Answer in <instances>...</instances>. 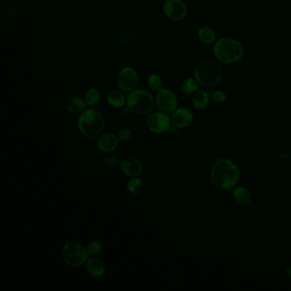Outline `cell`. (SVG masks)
<instances>
[{
    "label": "cell",
    "instance_id": "1",
    "mask_svg": "<svg viewBox=\"0 0 291 291\" xmlns=\"http://www.w3.org/2000/svg\"><path fill=\"white\" fill-rule=\"evenodd\" d=\"M212 183L224 191L233 190L240 179V172L233 162L226 158L216 161L211 167Z\"/></svg>",
    "mask_w": 291,
    "mask_h": 291
},
{
    "label": "cell",
    "instance_id": "2",
    "mask_svg": "<svg viewBox=\"0 0 291 291\" xmlns=\"http://www.w3.org/2000/svg\"><path fill=\"white\" fill-rule=\"evenodd\" d=\"M213 52L218 61L224 64H232L240 61L244 56V46L232 38H221L214 44Z\"/></svg>",
    "mask_w": 291,
    "mask_h": 291
},
{
    "label": "cell",
    "instance_id": "3",
    "mask_svg": "<svg viewBox=\"0 0 291 291\" xmlns=\"http://www.w3.org/2000/svg\"><path fill=\"white\" fill-rule=\"evenodd\" d=\"M78 128L81 134L88 138H96L105 128L103 115L96 109L85 110L78 120Z\"/></svg>",
    "mask_w": 291,
    "mask_h": 291
},
{
    "label": "cell",
    "instance_id": "4",
    "mask_svg": "<svg viewBox=\"0 0 291 291\" xmlns=\"http://www.w3.org/2000/svg\"><path fill=\"white\" fill-rule=\"evenodd\" d=\"M194 78L200 86L206 88L215 87L222 79L220 64L210 59L199 62L194 69Z\"/></svg>",
    "mask_w": 291,
    "mask_h": 291
},
{
    "label": "cell",
    "instance_id": "5",
    "mask_svg": "<svg viewBox=\"0 0 291 291\" xmlns=\"http://www.w3.org/2000/svg\"><path fill=\"white\" fill-rule=\"evenodd\" d=\"M127 105L131 112L137 115L151 114L156 107V98L152 94L142 89H135L130 92L127 97Z\"/></svg>",
    "mask_w": 291,
    "mask_h": 291
},
{
    "label": "cell",
    "instance_id": "6",
    "mask_svg": "<svg viewBox=\"0 0 291 291\" xmlns=\"http://www.w3.org/2000/svg\"><path fill=\"white\" fill-rule=\"evenodd\" d=\"M62 257L65 263L73 267H79L88 259V250L87 247L77 242L67 243L62 249Z\"/></svg>",
    "mask_w": 291,
    "mask_h": 291
},
{
    "label": "cell",
    "instance_id": "7",
    "mask_svg": "<svg viewBox=\"0 0 291 291\" xmlns=\"http://www.w3.org/2000/svg\"><path fill=\"white\" fill-rule=\"evenodd\" d=\"M147 128L150 131L154 133L161 134L171 129V118L166 113L153 112L151 113L147 118Z\"/></svg>",
    "mask_w": 291,
    "mask_h": 291
},
{
    "label": "cell",
    "instance_id": "8",
    "mask_svg": "<svg viewBox=\"0 0 291 291\" xmlns=\"http://www.w3.org/2000/svg\"><path fill=\"white\" fill-rule=\"evenodd\" d=\"M156 105L162 112L171 114L174 112L178 107V99L171 90L162 89L157 92L156 95Z\"/></svg>",
    "mask_w": 291,
    "mask_h": 291
},
{
    "label": "cell",
    "instance_id": "9",
    "mask_svg": "<svg viewBox=\"0 0 291 291\" xmlns=\"http://www.w3.org/2000/svg\"><path fill=\"white\" fill-rule=\"evenodd\" d=\"M139 83V77L134 68L126 67L120 71L117 76V84L120 89L124 92H131L136 89Z\"/></svg>",
    "mask_w": 291,
    "mask_h": 291
},
{
    "label": "cell",
    "instance_id": "10",
    "mask_svg": "<svg viewBox=\"0 0 291 291\" xmlns=\"http://www.w3.org/2000/svg\"><path fill=\"white\" fill-rule=\"evenodd\" d=\"M163 11L166 17L179 22L187 15V7L182 0H166L163 4Z\"/></svg>",
    "mask_w": 291,
    "mask_h": 291
},
{
    "label": "cell",
    "instance_id": "11",
    "mask_svg": "<svg viewBox=\"0 0 291 291\" xmlns=\"http://www.w3.org/2000/svg\"><path fill=\"white\" fill-rule=\"evenodd\" d=\"M121 169L122 173L125 174L126 176L130 177V178H134L138 177L143 172V163L138 157H126L121 161Z\"/></svg>",
    "mask_w": 291,
    "mask_h": 291
},
{
    "label": "cell",
    "instance_id": "12",
    "mask_svg": "<svg viewBox=\"0 0 291 291\" xmlns=\"http://www.w3.org/2000/svg\"><path fill=\"white\" fill-rule=\"evenodd\" d=\"M194 119L193 113L187 108H179L177 109L171 116L172 125L175 128L183 129L188 128Z\"/></svg>",
    "mask_w": 291,
    "mask_h": 291
},
{
    "label": "cell",
    "instance_id": "13",
    "mask_svg": "<svg viewBox=\"0 0 291 291\" xmlns=\"http://www.w3.org/2000/svg\"><path fill=\"white\" fill-rule=\"evenodd\" d=\"M119 142L120 140L116 135L108 132L100 135L97 140V146L100 151L108 153L116 150V148L118 147Z\"/></svg>",
    "mask_w": 291,
    "mask_h": 291
},
{
    "label": "cell",
    "instance_id": "14",
    "mask_svg": "<svg viewBox=\"0 0 291 291\" xmlns=\"http://www.w3.org/2000/svg\"><path fill=\"white\" fill-rule=\"evenodd\" d=\"M86 101L80 96H70L65 101V109L71 115H81L86 110Z\"/></svg>",
    "mask_w": 291,
    "mask_h": 291
},
{
    "label": "cell",
    "instance_id": "15",
    "mask_svg": "<svg viewBox=\"0 0 291 291\" xmlns=\"http://www.w3.org/2000/svg\"><path fill=\"white\" fill-rule=\"evenodd\" d=\"M87 270L94 278H101L105 273V265L98 257H92L87 259Z\"/></svg>",
    "mask_w": 291,
    "mask_h": 291
},
{
    "label": "cell",
    "instance_id": "16",
    "mask_svg": "<svg viewBox=\"0 0 291 291\" xmlns=\"http://www.w3.org/2000/svg\"><path fill=\"white\" fill-rule=\"evenodd\" d=\"M106 99L109 105L115 109H122L127 103V99L124 94L118 90H112L109 92L106 97Z\"/></svg>",
    "mask_w": 291,
    "mask_h": 291
},
{
    "label": "cell",
    "instance_id": "17",
    "mask_svg": "<svg viewBox=\"0 0 291 291\" xmlns=\"http://www.w3.org/2000/svg\"><path fill=\"white\" fill-rule=\"evenodd\" d=\"M234 200L242 206L250 204L252 201V194L250 190L243 186H237L233 189Z\"/></svg>",
    "mask_w": 291,
    "mask_h": 291
},
{
    "label": "cell",
    "instance_id": "18",
    "mask_svg": "<svg viewBox=\"0 0 291 291\" xmlns=\"http://www.w3.org/2000/svg\"><path fill=\"white\" fill-rule=\"evenodd\" d=\"M199 40L204 45H214L216 41V33L214 29L204 26L201 27L197 31Z\"/></svg>",
    "mask_w": 291,
    "mask_h": 291
},
{
    "label": "cell",
    "instance_id": "19",
    "mask_svg": "<svg viewBox=\"0 0 291 291\" xmlns=\"http://www.w3.org/2000/svg\"><path fill=\"white\" fill-rule=\"evenodd\" d=\"M209 96L205 91H197L192 97V105L195 109H204L209 104Z\"/></svg>",
    "mask_w": 291,
    "mask_h": 291
},
{
    "label": "cell",
    "instance_id": "20",
    "mask_svg": "<svg viewBox=\"0 0 291 291\" xmlns=\"http://www.w3.org/2000/svg\"><path fill=\"white\" fill-rule=\"evenodd\" d=\"M144 185L142 179L138 177L131 178L128 182L127 189L132 195H138L144 191Z\"/></svg>",
    "mask_w": 291,
    "mask_h": 291
},
{
    "label": "cell",
    "instance_id": "21",
    "mask_svg": "<svg viewBox=\"0 0 291 291\" xmlns=\"http://www.w3.org/2000/svg\"><path fill=\"white\" fill-rule=\"evenodd\" d=\"M199 86L200 85L195 78H187L186 80H183L182 84H181V90L185 94L192 95L197 92Z\"/></svg>",
    "mask_w": 291,
    "mask_h": 291
},
{
    "label": "cell",
    "instance_id": "22",
    "mask_svg": "<svg viewBox=\"0 0 291 291\" xmlns=\"http://www.w3.org/2000/svg\"><path fill=\"white\" fill-rule=\"evenodd\" d=\"M100 97H101V94H100L99 90L93 87L87 91L84 99L86 101L87 106L94 107L99 102Z\"/></svg>",
    "mask_w": 291,
    "mask_h": 291
},
{
    "label": "cell",
    "instance_id": "23",
    "mask_svg": "<svg viewBox=\"0 0 291 291\" xmlns=\"http://www.w3.org/2000/svg\"><path fill=\"white\" fill-rule=\"evenodd\" d=\"M148 87L154 92H159L163 87V80L162 77L157 74H151L147 78Z\"/></svg>",
    "mask_w": 291,
    "mask_h": 291
},
{
    "label": "cell",
    "instance_id": "24",
    "mask_svg": "<svg viewBox=\"0 0 291 291\" xmlns=\"http://www.w3.org/2000/svg\"><path fill=\"white\" fill-rule=\"evenodd\" d=\"M87 248L89 255L97 256V255H99L102 252V250H103V244H102L101 241L93 240L90 242Z\"/></svg>",
    "mask_w": 291,
    "mask_h": 291
},
{
    "label": "cell",
    "instance_id": "25",
    "mask_svg": "<svg viewBox=\"0 0 291 291\" xmlns=\"http://www.w3.org/2000/svg\"><path fill=\"white\" fill-rule=\"evenodd\" d=\"M120 142H128L131 137V131L129 128H122L117 134Z\"/></svg>",
    "mask_w": 291,
    "mask_h": 291
},
{
    "label": "cell",
    "instance_id": "26",
    "mask_svg": "<svg viewBox=\"0 0 291 291\" xmlns=\"http://www.w3.org/2000/svg\"><path fill=\"white\" fill-rule=\"evenodd\" d=\"M212 99L216 103H222L226 100V94L221 90L215 91V93L212 95Z\"/></svg>",
    "mask_w": 291,
    "mask_h": 291
},
{
    "label": "cell",
    "instance_id": "27",
    "mask_svg": "<svg viewBox=\"0 0 291 291\" xmlns=\"http://www.w3.org/2000/svg\"><path fill=\"white\" fill-rule=\"evenodd\" d=\"M104 163L110 167H115L121 164V161L119 160L118 157L115 156H108L104 159Z\"/></svg>",
    "mask_w": 291,
    "mask_h": 291
},
{
    "label": "cell",
    "instance_id": "28",
    "mask_svg": "<svg viewBox=\"0 0 291 291\" xmlns=\"http://www.w3.org/2000/svg\"><path fill=\"white\" fill-rule=\"evenodd\" d=\"M129 110H130V109L128 107H126V108L125 107H123V108H122V115H123V116L128 115L129 114Z\"/></svg>",
    "mask_w": 291,
    "mask_h": 291
},
{
    "label": "cell",
    "instance_id": "29",
    "mask_svg": "<svg viewBox=\"0 0 291 291\" xmlns=\"http://www.w3.org/2000/svg\"><path fill=\"white\" fill-rule=\"evenodd\" d=\"M285 272H286V274H287L289 278H291V265H290V266L286 267V269H285Z\"/></svg>",
    "mask_w": 291,
    "mask_h": 291
},
{
    "label": "cell",
    "instance_id": "30",
    "mask_svg": "<svg viewBox=\"0 0 291 291\" xmlns=\"http://www.w3.org/2000/svg\"><path fill=\"white\" fill-rule=\"evenodd\" d=\"M78 1H85V0H78Z\"/></svg>",
    "mask_w": 291,
    "mask_h": 291
}]
</instances>
